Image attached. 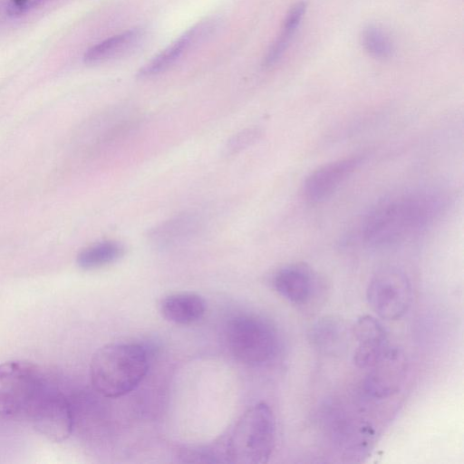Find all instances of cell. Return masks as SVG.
Here are the masks:
<instances>
[{"label":"cell","mask_w":464,"mask_h":464,"mask_svg":"<svg viewBox=\"0 0 464 464\" xmlns=\"http://www.w3.org/2000/svg\"><path fill=\"white\" fill-rule=\"evenodd\" d=\"M261 131L257 128L246 129L236 134L227 144V154H234L256 140Z\"/></svg>","instance_id":"20"},{"label":"cell","mask_w":464,"mask_h":464,"mask_svg":"<svg viewBox=\"0 0 464 464\" xmlns=\"http://www.w3.org/2000/svg\"><path fill=\"white\" fill-rule=\"evenodd\" d=\"M149 368L145 349L137 343H110L98 349L91 360V382L104 397L117 398L134 390Z\"/></svg>","instance_id":"2"},{"label":"cell","mask_w":464,"mask_h":464,"mask_svg":"<svg viewBox=\"0 0 464 464\" xmlns=\"http://www.w3.org/2000/svg\"><path fill=\"white\" fill-rule=\"evenodd\" d=\"M310 341L320 351L336 353L344 348L347 330L343 323L335 317H324L318 320L309 332Z\"/></svg>","instance_id":"16"},{"label":"cell","mask_w":464,"mask_h":464,"mask_svg":"<svg viewBox=\"0 0 464 464\" xmlns=\"http://www.w3.org/2000/svg\"><path fill=\"white\" fill-rule=\"evenodd\" d=\"M124 246L118 241L105 240L83 248L76 262L83 269L99 268L114 263L124 255Z\"/></svg>","instance_id":"17"},{"label":"cell","mask_w":464,"mask_h":464,"mask_svg":"<svg viewBox=\"0 0 464 464\" xmlns=\"http://www.w3.org/2000/svg\"><path fill=\"white\" fill-rule=\"evenodd\" d=\"M34 428L49 440L61 442L72 432L73 417L66 396L49 383L27 417Z\"/></svg>","instance_id":"7"},{"label":"cell","mask_w":464,"mask_h":464,"mask_svg":"<svg viewBox=\"0 0 464 464\" xmlns=\"http://www.w3.org/2000/svg\"><path fill=\"white\" fill-rule=\"evenodd\" d=\"M304 12L305 4L302 2L294 5L288 12L281 34L271 46L265 58L266 66H272L276 63L284 54L301 24Z\"/></svg>","instance_id":"18"},{"label":"cell","mask_w":464,"mask_h":464,"mask_svg":"<svg viewBox=\"0 0 464 464\" xmlns=\"http://www.w3.org/2000/svg\"><path fill=\"white\" fill-rule=\"evenodd\" d=\"M160 310L162 316L169 322L190 324L202 318L206 312V303L197 294L176 293L161 300Z\"/></svg>","instance_id":"13"},{"label":"cell","mask_w":464,"mask_h":464,"mask_svg":"<svg viewBox=\"0 0 464 464\" xmlns=\"http://www.w3.org/2000/svg\"><path fill=\"white\" fill-rule=\"evenodd\" d=\"M362 161V156H353L317 168L304 182V198L311 203H318L325 199L358 169Z\"/></svg>","instance_id":"8"},{"label":"cell","mask_w":464,"mask_h":464,"mask_svg":"<svg viewBox=\"0 0 464 464\" xmlns=\"http://www.w3.org/2000/svg\"><path fill=\"white\" fill-rule=\"evenodd\" d=\"M226 336L234 357L249 365L263 364L276 353L277 337L274 327L256 315L241 314L232 318Z\"/></svg>","instance_id":"5"},{"label":"cell","mask_w":464,"mask_h":464,"mask_svg":"<svg viewBox=\"0 0 464 464\" xmlns=\"http://www.w3.org/2000/svg\"><path fill=\"white\" fill-rule=\"evenodd\" d=\"M144 32L132 28L113 35L89 48L84 55L86 64H98L122 56L134 50L142 41Z\"/></svg>","instance_id":"14"},{"label":"cell","mask_w":464,"mask_h":464,"mask_svg":"<svg viewBox=\"0 0 464 464\" xmlns=\"http://www.w3.org/2000/svg\"><path fill=\"white\" fill-rule=\"evenodd\" d=\"M45 1L47 0H9L6 13L10 16L23 15L41 5Z\"/></svg>","instance_id":"21"},{"label":"cell","mask_w":464,"mask_h":464,"mask_svg":"<svg viewBox=\"0 0 464 464\" xmlns=\"http://www.w3.org/2000/svg\"><path fill=\"white\" fill-rule=\"evenodd\" d=\"M43 373L33 363L10 361L0 364V416L27 418L47 386Z\"/></svg>","instance_id":"4"},{"label":"cell","mask_w":464,"mask_h":464,"mask_svg":"<svg viewBox=\"0 0 464 464\" xmlns=\"http://www.w3.org/2000/svg\"><path fill=\"white\" fill-rule=\"evenodd\" d=\"M365 383L366 392L377 398H383L396 392L403 381L406 361L402 353L396 348H388L371 367Z\"/></svg>","instance_id":"10"},{"label":"cell","mask_w":464,"mask_h":464,"mask_svg":"<svg viewBox=\"0 0 464 464\" xmlns=\"http://www.w3.org/2000/svg\"><path fill=\"white\" fill-rule=\"evenodd\" d=\"M198 228L199 219L197 216L179 214L152 228L149 239L157 246H169L189 238Z\"/></svg>","instance_id":"15"},{"label":"cell","mask_w":464,"mask_h":464,"mask_svg":"<svg viewBox=\"0 0 464 464\" xmlns=\"http://www.w3.org/2000/svg\"><path fill=\"white\" fill-rule=\"evenodd\" d=\"M215 28L216 22L207 20L188 29L144 64L138 72V76L148 78L168 70L182 56L186 50L205 39Z\"/></svg>","instance_id":"11"},{"label":"cell","mask_w":464,"mask_h":464,"mask_svg":"<svg viewBox=\"0 0 464 464\" xmlns=\"http://www.w3.org/2000/svg\"><path fill=\"white\" fill-rule=\"evenodd\" d=\"M275 290L294 304H304L311 297L314 288V275L304 263L286 265L273 276Z\"/></svg>","instance_id":"12"},{"label":"cell","mask_w":464,"mask_h":464,"mask_svg":"<svg viewBox=\"0 0 464 464\" xmlns=\"http://www.w3.org/2000/svg\"><path fill=\"white\" fill-rule=\"evenodd\" d=\"M352 334L357 342L353 361L359 368H371L389 348L386 330L374 316L359 317L353 325Z\"/></svg>","instance_id":"9"},{"label":"cell","mask_w":464,"mask_h":464,"mask_svg":"<svg viewBox=\"0 0 464 464\" xmlns=\"http://www.w3.org/2000/svg\"><path fill=\"white\" fill-rule=\"evenodd\" d=\"M362 43L364 49L378 59L389 58L393 51L390 37L383 30L374 25H369L363 29Z\"/></svg>","instance_id":"19"},{"label":"cell","mask_w":464,"mask_h":464,"mask_svg":"<svg viewBox=\"0 0 464 464\" xmlns=\"http://www.w3.org/2000/svg\"><path fill=\"white\" fill-rule=\"evenodd\" d=\"M440 208L441 199L432 194L406 193L386 198L366 216L362 237L373 247L402 242L426 227Z\"/></svg>","instance_id":"1"},{"label":"cell","mask_w":464,"mask_h":464,"mask_svg":"<svg viewBox=\"0 0 464 464\" xmlns=\"http://www.w3.org/2000/svg\"><path fill=\"white\" fill-rule=\"evenodd\" d=\"M366 298L371 308L382 319L398 320L409 310L412 287L405 272L396 266H383L371 277Z\"/></svg>","instance_id":"6"},{"label":"cell","mask_w":464,"mask_h":464,"mask_svg":"<svg viewBox=\"0 0 464 464\" xmlns=\"http://www.w3.org/2000/svg\"><path fill=\"white\" fill-rule=\"evenodd\" d=\"M276 444V419L266 402L247 409L237 420L227 441L225 458L236 464L268 461Z\"/></svg>","instance_id":"3"}]
</instances>
